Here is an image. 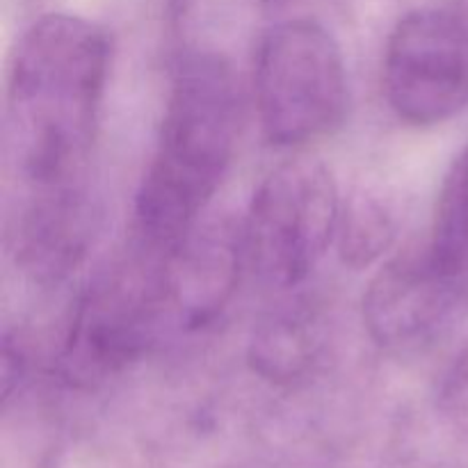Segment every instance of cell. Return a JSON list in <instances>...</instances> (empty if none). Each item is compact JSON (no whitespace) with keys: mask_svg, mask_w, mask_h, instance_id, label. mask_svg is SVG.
<instances>
[{"mask_svg":"<svg viewBox=\"0 0 468 468\" xmlns=\"http://www.w3.org/2000/svg\"><path fill=\"white\" fill-rule=\"evenodd\" d=\"M338 222V192L324 165L292 160L274 169L251 201L242 250L261 282L295 288L327 250Z\"/></svg>","mask_w":468,"mask_h":468,"instance_id":"cell-5","label":"cell"},{"mask_svg":"<svg viewBox=\"0 0 468 468\" xmlns=\"http://www.w3.org/2000/svg\"><path fill=\"white\" fill-rule=\"evenodd\" d=\"M254 87L265 137L282 146L327 135L347 108L341 48L314 21L279 23L263 37Z\"/></svg>","mask_w":468,"mask_h":468,"instance_id":"cell-4","label":"cell"},{"mask_svg":"<svg viewBox=\"0 0 468 468\" xmlns=\"http://www.w3.org/2000/svg\"><path fill=\"white\" fill-rule=\"evenodd\" d=\"M172 254L131 238L82 292L59 356L69 384L94 387L122 373L154 341L169 309Z\"/></svg>","mask_w":468,"mask_h":468,"instance_id":"cell-3","label":"cell"},{"mask_svg":"<svg viewBox=\"0 0 468 468\" xmlns=\"http://www.w3.org/2000/svg\"><path fill=\"white\" fill-rule=\"evenodd\" d=\"M265 3H272V5H279V3H288V0H265Z\"/></svg>","mask_w":468,"mask_h":468,"instance_id":"cell-14","label":"cell"},{"mask_svg":"<svg viewBox=\"0 0 468 468\" xmlns=\"http://www.w3.org/2000/svg\"><path fill=\"white\" fill-rule=\"evenodd\" d=\"M238 123L240 96L227 59L187 55L174 76L158 151L137 195L135 240L176 254L231 163Z\"/></svg>","mask_w":468,"mask_h":468,"instance_id":"cell-2","label":"cell"},{"mask_svg":"<svg viewBox=\"0 0 468 468\" xmlns=\"http://www.w3.org/2000/svg\"><path fill=\"white\" fill-rule=\"evenodd\" d=\"M323 347V324L314 304L302 297L270 311L254 329L250 361L270 382H292L309 373Z\"/></svg>","mask_w":468,"mask_h":468,"instance_id":"cell-10","label":"cell"},{"mask_svg":"<svg viewBox=\"0 0 468 468\" xmlns=\"http://www.w3.org/2000/svg\"><path fill=\"white\" fill-rule=\"evenodd\" d=\"M428 247L448 274L464 282L468 274V146L446 174Z\"/></svg>","mask_w":468,"mask_h":468,"instance_id":"cell-11","label":"cell"},{"mask_svg":"<svg viewBox=\"0 0 468 468\" xmlns=\"http://www.w3.org/2000/svg\"><path fill=\"white\" fill-rule=\"evenodd\" d=\"M396 224L375 199L356 201L343 222V254L352 265H366L391 245Z\"/></svg>","mask_w":468,"mask_h":468,"instance_id":"cell-12","label":"cell"},{"mask_svg":"<svg viewBox=\"0 0 468 468\" xmlns=\"http://www.w3.org/2000/svg\"><path fill=\"white\" fill-rule=\"evenodd\" d=\"M384 85L398 117L434 126L468 105V26L439 9H420L393 30Z\"/></svg>","mask_w":468,"mask_h":468,"instance_id":"cell-6","label":"cell"},{"mask_svg":"<svg viewBox=\"0 0 468 468\" xmlns=\"http://www.w3.org/2000/svg\"><path fill=\"white\" fill-rule=\"evenodd\" d=\"M439 402L451 416L468 420V347L448 366L439 387Z\"/></svg>","mask_w":468,"mask_h":468,"instance_id":"cell-13","label":"cell"},{"mask_svg":"<svg viewBox=\"0 0 468 468\" xmlns=\"http://www.w3.org/2000/svg\"><path fill=\"white\" fill-rule=\"evenodd\" d=\"M245 256L242 238L224 227L190 233L169 263V309L186 327H204L231 297Z\"/></svg>","mask_w":468,"mask_h":468,"instance_id":"cell-9","label":"cell"},{"mask_svg":"<svg viewBox=\"0 0 468 468\" xmlns=\"http://www.w3.org/2000/svg\"><path fill=\"white\" fill-rule=\"evenodd\" d=\"M462 283L434 261L430 247L396 256L366 291L370 336L391 352L423 350L451 318Z\"/></svg>","mask_w":468,"mask_h":468,"instance_id":"cell-7","label":"cell"},{"mask_svg":"<svg viewBox=\"0 0 468 468\" xmlns=\"http://www.w3.org/2000/svg\"><path fill=\"white\" fill-rule=\"evenodd\" d=\"M16 222L18 261L41 282H58L85 256L91 213L82 186L30 192Z\"/></svg>","mask_w":468,"mask_h":468,"instance_id":"cell-8","label":"cell"},{"mask_svg":"<svg viewBox=\"0 0 468 468\" xmlns=\"http://www.w3.org/2000/svg\"><path fill=\"white\" fill-rule=\"evenodd\" d=\"M96 23L48 14L27 27L7 82V154L30 192L80 186L108 80Z\"/></svg>","mask_w":468,"mask_h":468,"instance_id":"cell-1","label":"cell"}]
</instances>
